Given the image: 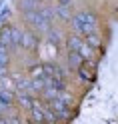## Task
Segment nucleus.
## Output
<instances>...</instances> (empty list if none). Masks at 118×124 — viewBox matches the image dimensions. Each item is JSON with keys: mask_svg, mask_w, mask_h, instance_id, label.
Here are the masks:
<instances>
[{"mask_svg": "<svg viewBox=\"0 0 118 124\" xmlns=\"http://www.w3.org/2000/svg\"><path fill=\"white\" fill-rule=\"evenodd\" d=\"M80 54H82L84 58H90V56H92V46L84 44V46H82V50H80Z\"/></svg>", "mask_w": 118, "mask_h": 124, "instance_id": "f8f14e48", "label": "nucleus"}, {"mask_svg": "<svg viewBox=\"0 0 118 124\" xmlns=\"http://www.w3.org/2000/svg\"><path fill=\"white\" fill-rule=\"evenodd\" d=\"M50 106H52V110L56 112V116H58V118H70V108H68V104H66L62 98L52 100V102H50Z\"/></svg>", "mask_w": 118, "mask_h": 124, "instance_id": "f03ea898", "label": "nucleus"}, {"mask_svg": "<svg viewBox=\"0 0 118 124\" xmlns=\"http://www.w3.org/2000/svg\"><path fill=\"white\" fill-rule=\"evenodd\" d=\"M78 74L82 76V80H92V72L88 70V62H84V64L80 66V70H78Z\"/></svg>", "mask_w": 118, "mask_h": 124, "instance_id": "1a4fd4ad", "label": "nucleus"}, {"mask_svg": "<svg viewBox=\"0 0 118 124\" xmlns=\"http://www.w3.org/2000/svg\"><path fill=\"white\" fill-rule=\"evenodd\" d=\"M86 44L92 46V48H98V46H100V38L96 34H88V36H86Z\"/></svg>", "mask_w": 118, "mask_h": 124, "instance_id": "9b49d317", "label": "nucleus"}, {"mask_svg": "<svg viewBox=\"0 0 118 124\" xmlns=\"http://www.w3.org/2000/svg\"><path fill=\"white\" fill-rule=\"evenodd\" d=\"M0 124H8V122H6V120H0Z\"/></svg>", "mask_w": 118, "mask_h": 124, "instance_id": "4468645a", "label": "nucleus"}, {"mask_svg": "<svg viewBox=\"0 0 118 124\" xmlns=\"http://www.w3.org/2000/svg\"><path fill=\"white\" fill-rule=\"evenodd\" d=\"M18 102L28 110H32V106H34V100L30 98V94H18Z\"/></svg>", "mask_w": 118, "mask_h": 124, "instance_id": "0eeeda50", "label": "nucleus"}, {"mask_svg": "<svg viewBox=\"0 0 118 124\" xmlns=\"http://www.w3.org/2000/svg\"><path fill=\"white\" fill-rule=\"evenodd\" d=\"M30 124H38V122H30Z\"/></svg>", "mask_w": 118, "mask_h": 124, "instance_id": "2eb2a0df", "label": "nucleus"}, {"mask_svg": "<svg viewBox=\"0 0 118 124\" xmlns=\"http://www.w3.org/2000/svg\"><path fill=\"white\" fill-rule=\"evenodd\" d=\"M84 64V56L80 52H72V50H68V68L70 70H80V66Z\"/></svg>", "mask_w": 118, "mask_h": 124, "instance_id": "20e7f679", "label": "nucleus"}, {"mask_svg": "<svg viewBox=\"0 0 118 124\" xmlns=\"http://www.w3.org/2000/svg\"><path fill=\"white\" fill-rule=\"evenodd\" d=\"M70 22H72L76 34L88 36V34H94V30H96V14H92V12H88V10L78 12Z\"/></svg>", "mask_w": 118, "mask_h": 124, "instance_id": "f257e3e1", "label": "nucleus"}, {"mask_svg": "<svg viewBox=\"0 0 118 124\" xmlns=\"http://www.w3.org/2000/svg\"><path fill=\"white\" fill-rule=\"evenodd\" d=\"M8 60H10L8 46L0 40V78H2V76H6V72H8Z\"/></svg>", "mask_w": 118, "mask_h": 124, "instance_id": "7ed1b4c3", "label": "nucleus"}, {"mask_svg": "<svg viewBox=\"0 0 118 124\" xmlns=\"http://www.w3.org/2000/svg\"><path fill=\"white\" fill-rule=\"evenodd\" d=\"M54 12H56V16L60 20H72V16H70V12H68V6H58Z\"/></svg>", "mask_w": 118, "mask_h": 124, "instance_id": "6e6552de", "label": "nucleus"}, {"mask_svg": "<svg viewBox=\"0 0 118 124\" xmlns=\"http://www.w3.org/2000/svg\"><path fill=\"white\" fill-rule=\"evenodd\" d=\"M22 46H24V48L34 50L36 46H38V38L30 32V30H24V32H22Z\"/></svg>", "mask_w": 118, "mask_h": 124, "instance_id": "39448f33", "label": "nucleus"}, {"mask_svg": "<svg viewBox=\"0 0 118 124\" xmlns=\"http://www.w3.org/2000/svg\"><path fill=\"white\" fill-rule=\"evenodd\" d=\"M12 94H10V92L8 90H2V88H0V102H2V104H6V106H8L10 102H12Z\"/></svg>", "mask_w": 118, "mask_h": 124, "instance_id": "9d476101", "label": "nucleus"}, {"mask_svg": "<svg viewBox=\"0 0 118 124\" xmlns=\"http://www.w3.org/2000/svg\"><path fill=\"white\" fill-rule=\"evenodd\" d=\"M68 4H70V0H60V4H58V6H68Z\"/></svg>", "mask_w": 118, "mask_h": 124, "instance_id": "ddd939ff", "label": "nucleus"}, {"mask_svg": "<svg viewBox=\"0 0 118 124\" xmlns=\"http://www.w3.org/2000/svg\"><path fill=\"white\" fill-rule=\"evenodd\" d=\"M66 46H68V50H72V52H80L82 50V46H84V42H82V38L80 36H68L66 38Z\"/></svg>", "mask_w": 118, "mask_h": 124, "instance_id": "423d86ee", "label": "nucleus"}]
</instances>
